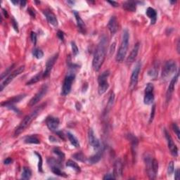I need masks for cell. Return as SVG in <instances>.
Wrapping results in <instances>:
<instances>
[{
    "label": "cell",
    "instance_id": "obj_50",
    "mask_svg": "<svg viewBox=\"0 0 180 180\" xmlns=\"http://www.w3.org/2000/svg\"><path fill=\"white\" fill-rule=\"evenodd\" d=\"M28 13L30 14V15L31 16H32V17L35 16V10H33L32 9L30 8V9H28Z\"/></svg>",
    "mask_w": 180,
    "mask_h": 180
},
{
    "label": "cell",
    "instance_id": "obj_45",
    "mask_svg": "<svg viewBox=\"0 0 180 180\" xmlns=\"http://www.w3.org/2000/svg\"><path fill=\"white\" fill-rule=\"evenodd\" d=\"M114 100H115V94H114V92H112L111 94H110L109 100H108V105H110V106L113 105V102H114Z\"/></svg>",
    "mask_w": 180,
    "mask_h": 180
},
{
    "label": "cell",
    "instance_id": "obj_35",
    "mask_svg": "<svg viewBox=\"0 0 180 180\" xmlns=\"http://www.w3.org/2000/svg\"><path fill=\"white\" fill-rule=\"evenodd\" d=\"M152 168L155 175H157L158 171V162L157 160L155 158H153L152 160Z\"/></svg>",
    "mask_w": 180,
    "mask_h": 180
},
{
    "label": "cell",
    "instance_id": "obj_4",
    "mask_svg": "<svg viewBox=\"0 0 180 180\" xmlns=\"http://www.w3.org/2000/svg\"><path fill=\"white\" fill-rule=\"evenodd\" d=\"M109 75L110 71L105 70L98 77V83H99L98 92H99V95L104 94L109 87V85H108V80H107Z\"/></svg>",
    "mask_w": 180,
    "mask_h": 180
},
{
    "label": "cell",
    "instance_id": "obj_51",
    "mask_svg": "<svg viewBox=\"0 0 180 180\" xmlns=\"http://www.w3.org/2000/svg\"><path fill=\"white\" fill-rule=\"evenodd\" d=\"M12 159L11 158H6L5 160H4V163L5 164V165H9V164H11L12 162Z\"/></svg>",
    "mask_w": 180,
    "mask_h": 180
},
{
    "label": "cell",
    "instance_id": "obj_13",
    "mask_svg": "<svg viewBox=\"0 0 180 180\" xmlns=\"http://www.w3.org/2000/svg\"><path fill=\"white\" fill-rule=\"evenodd\" d=\"M165 137H166V139L167 141V146H168L169 149H170V153L175 157H177L178 156V148L177 146H176V144L174 142L173 138L170 136L169 132L165 129Z\"/></svg>",
    "mask_w": 180,
    "mask_h": 180
},
{
    "label": "cell",
    "instance_id": "obj_39",
    "mask_svg": "<svg viewBox=\"0 0 180 180\" xmlns=\"http://www.w3.org/2000/svg\"><path fill=\"white\" fill-rule=\"evenodd\" d=\"M174 171H175L174 163L173 161H171V162H170L168 167H167V173H168V175H171L174 173Z\"/></svg>",
    "mask_w": 180,
    "mask_h": 180
},
{
    "label": "cell",
    "instance_id": "obj_6",
    "mask_svg": "<svg viewBox=\"0 0 180 180\" xmlns=\"http://www.w3.org/2000/svg\"><path fill=\"white\" fill-rule=\"evenodd\" d=\"M75 73L72 72H68L66 77H65L62 87V91H61V94L63 96L68 95L70 92L72 83H73L74 80H75Z\"/></svg>",
    "mask_w": 180,
    "mask_h": 180
},
{
    "label": "cell",
    "instance_id": "obj_40",
    "mask_svg": "<svg viewBox=\"0 0 180 180\" xmlns=\"http://www.w3.org/2000/svg\"><path fill=\"white\" fill-rule=\"evenodd\" d=\"M173 131L175 132V133L176 134L177 137V139L178 140H179V127L177 126V125L176 124V123H173Z\"/></svg>",
    "mask_w": 180,
    "mask_h": 180
},
{
    "label": "cell",
    "instance_id": "obj_27",
    "mask_svg": "<svg viewBox=\"0 0 180 180\" xmlns=\"http://www.w3.org/2000/svg\"><path fill=\"white\" fill-rule=\"evenodd\" d=\"M51 170L52 173L55 174V175H58V176L63 177H68V175L60 169L59 165H53V166H51Z\"/></svg>",
    "mask_w": 180,
    "mask_h": 180
},
{
    "label": "cell",
    "instance_id": "obj_8",
    "mask_svg": "<svg viewBox=\"0 0 180 180\" xmlns=\"http://www.w3.org/2000/svg\"><path fill=\"white\" fill-rule=\"evenodd\" d=\"M141 63L138 62L136 64L135 68H134L133 71H132V73L130 78V83H129V89H130L131 91L135 89L136 86H137V83H138V78L140 70H141Z\"/></svg>",
    "mask_w": 180,
    "mask_h": 180
},
{
    "label": "cell",
    "instance_id": "obj_21",
    "mask_svg": "<svg viewBox=\"0 0 180 180\" xmlns=\"http://www.w3.org/2000/svg\"><path fill=\"white\" fill-rule=\"evenodd\" d=\"M113 175L116 177H120L122 175V162L120 159H118L115 162Z\"/></svg>",
    "mask_w": 180,
    "mask_h": 180
},
{
    "label": "cell",
    "instance_id": "obj_26",
    "mask_svg": "<svg viewBox=\"0 0 180 180\" xmlns=\"http://www.w3.org/2000/svg\"><path fill=\"white\" fill-rule=\"evenodd\" d=\"M67 137L72 146H75V147H76V148L80 147V142H79L78 139H77L75 135H72V134L70 133V132H68Z\"/></svg>",
    "mask_w": 180,
    "mask_h": 180
},
{
    "label": "cell",
    "instance_id": "obj_48",
    "mask_svg": "<svg viewBox=\"0 0 180 180\" xmlns=\"http://www.w3.org/2000/svg\"><path fill=\"white\" fill-rule=\"evenodd\" d=\"M148 75H151V77H156V75H157V71L154 70V69H151V70L148 71Z\"/></svg>",
    "mask_w": 180,
    "mask_h": 180
},
{
    "label": "cell",
    "instance_id": "obj_37",
    "mask_svg": "<svg viewBox=\"0 0 180 180\" xmlns=\"http://www.w3.org/2000/svg\"><path fill=\"white\" fill-rule=\"evenodd\" d=\"M14 67V65H12V66H11L10 67H9L8 68V69L7 70H5L4 71V72H3L2 73H1V80H3V79L4 78V77H6V75H9V74H10L11 72V71H12V69H13V68Z\"/></svg>",
    "mask_w": 180,
    "mask_h": 180
},
{
    "label": "cell",
    "instance_id": "obj_7",
    "mask_svg": "<svg viewBox=\"0 0 180 180\" xmlns=\"http://www.w3.org/2000/svg\"><path fill=\"white\" fill-rule=\"evenodd\" d=\"M24 70H25V66H20L19 68H18L16 70H14L13 72H11V73L9 74L7 77H6L5 80H4V81L1 83V87H0L1 91H2V90L4 89V88L5 87H7V85L11 83V82L13 81L14 79L16 77H17L18 75H19L20 73H22V72L24 71Z\"/></svg>",
    "mask_w": 180,
    "mask_h": 180
},
{
    "label": "cell",
    "instance_id": "obj_2",
    "mask_svg": "<svg viewBox=\"0 0 180 180\" xmlns=\"http://www.w3.org/2000/svg\"><path fill=\"white\" fill-rule=\"evenodd\" d=\"M46 106V104H43L42 105H40L37 108H35V110H33L32 112H31L29 115H27V116L22 120V121L20 122L19 125L16 127V129H15V132H14V135L15 136H18L20 134H21L23 131H25L27 127H29L30 125L31 124V122L37 118V116L40 113V112L44 109V108Z\"/></svg>",
    "mask_w": 180,
    "mask_h": 180
},
{
    "label": "cell",
    "instance_id": "obj_16",
    "mask_svg": "<svg viewBox=\"0 0 180 180\" xmlns=\"http://www.w3.org/2000/svg\"><path fill=\"white\" fill-rule=\"evenodd\" d=\"M46 122H47L48 128L51 131H56L59 126V120L58 118H54V117H48Z\"/></svg>",
    "mask_w": 180,
    "mask_h": 180
},
{
    "label": "cell",
    "instance_id": "obj_53",
    "mask_svg": "<svg viewBox=\"0 0 180 180\" xmlns=\"http://www.w3.org/2000/svg\"><path fill=\"white\" fill-rule=\"evenodd\" d=\"M1 10H2V12H3V14H4V16H5L6 18H8V16H9V14H8L7 11L5 9H4V8H2V9H1Z\"/></svg>",
    "mask_w": 180,
    "mask_h": 180
},
{
    "label": "cell",
    "instance_id": "obj_11",
    "mask_svg": "<svg viewBox=\"0 0 180 180\" xmlns=\"http://www.w3.org/2000/svg\"><path fill=\"white\" fill-rule=\"evenodd\" d=\"M58 53H57L47 60L45 66V70L43 73V77H47L50 75V72H51L52 70V68L53 67V66L56 64V61L58 60Z\"/></svg>",
    "mask_w": 180,
    "mask_h": 180
},
{
    "label": "cell",
    "instance_id": "obj_14",
    "mask_svg": "<svg viewBox=\"0 0 180 180\" xmlns=\"http://www.w3.org/2000/svg\"><path fill=\"white\" fill-rule=\"evenodd\" d=\"M152 160L153 158H151V156H148V155H146L144 157V162L145 165H146V170L147 172L148 176L149 177L150 179H155L156 175H155L154 171H153Z\"/></svg>",
    "mask_w": 180,
    "mask_h": 180
},
{
    "label": "cell",
    "instance_id": "obj_10",
    "mask_svg": "<svg viewBox=\"0 0 180 180\" xmlns=\"http://www.w3.org/2000/svg\"><path fill=\"white\" fill-rule=\"evenodd\" d=\"M47 91H48V87H47V85H44L43 86L41 87V89L39 90L38 92H37V94H36L35 95L34 97L31 99V100L30 101L29 104H28V106L32 107V106H34L35 105H36V104L38 103L39 101H40L41 99L44 97V96L47 94Z\"/></svg>",
    "mask_w": 180,
    "mask_h": 180
},
{
    "label": "cell",
    "instance_id": "obj_47",
    "mask_svg": "<svg viewBox=\"0 0 180 180\" xmlns=\"http://www.w3.org/2000/svg\"><path fill=\"white\" fill-rule=\"evenodd\" d=\"M57 36L58 37V38L61 39V41L64 42V33L61 30H58L57 32Z\"/></svg>",
    "mask_w": 180,
    "mask_h": 180
},
{
    "label": "cell",
    "instance_id": "obj_32",
    "mask_svg": "<svg viewBox=\"0 0 180 180\" xmlns=\"http://www.w3.org/2000/svg\"><path fill=\"white\" fill-rule=\"evenodd\" d=\"M31 175H32V173H31V170H30V168L26 167H23V173H22V179H29L31 177Z\"/></svg>",
    "mask_w": 180,
    "mask_h": 180
},
{
    "label": "cell",
    "instance_id": "obj_59",
    "mask_svg": "<svg viewBox=\"0 0 180 180\" xmlns=\"http://www.w3.org/2000/svg\"><path fill=\"white\" fill-rule=\"evenodd\" d=\"M170 2H171L172 4H175V3H176L177 1H170Z\"/></svg>",
    "mask_w": 180,
    "mask_h": 180
},
{
    "label": "cell",
    "instance_id": "obj_30",
    "mask_svg": "<svg viewBox=\"0 0 180 180\" xmlns=\"http://www.w3.org/2000/svg\"><path fill=\"white\" fill-rule=\"evenodd\" d=\"M25 142L27 143H34V144H39L40 141L36 136H29L25 139Z\"/></svg>",
    "mask_w": 180,
    "mask_h": 180
},
{
    "label": "cell",
    "instance_id": "obj_3",
    "mask_svg": "<svg viewBox=\"0 0 180 180\" xmlns=\"http://www.w3.org/2000/svg\"><path fill=\"white\" fill-rule=\"evenodd\" d=\"M129 39V35L128 30H127V29L124 30L122 33V41H121L119 49H118V53H117L116 54V60L117 62L121 63L124 61L125 58L126 56V54H127V49H128Z\"/></svg>",
    "mask_w": 180,
    "mask_h": 180
},
{
    "label": "cell",
    "instance_id": "obj_34",
    "mask_svg": "<svg viewBox=\"0 0 180 180\" xmlns=\"http://www.w3.org/2000/svg\"><path fill=\"white\" fill-rule=\"evenodd\" d=\"M53 151L55 154L57 155V156H58V158H60V160H64L65 158V154L61 151V150L59 149V148H53Z\"/></svg>",
    "mask_w": 180,
    "mask_h": 180
},
{
    "label": "cell",
    "instance_id": "obj_12",
    "mask_svg": "<svg viewBox=\"0 0 180 180\" xmlns=\"http://www.w3.org/2000/svg\"><path fill=\"white\" fill-rule=\"evenodd\" d=\"M178 78H179V72H177L170 81V85H169L168 88H167V92H166V103L168 104L170 102V99H171L172 96H173L174 90H175V85H176L177 82Z\"/></svg>",
    "mask_w": 180,
    "mask_h": 180
},
{
    "label": "cell",
    "instance_id": "obj_42",
    "mask_svg": "<svg viewBox=\"0 0 180 180\" xmlns=\"http://www.w3.org/2000/svg\"><path fill=\"white\" fill-rule=\"evenodd\" d=\"M71 47H72V53H73V54L75 55V56H76V55L78 53V48H77V46L76 45V44L74 42H71Z\"/></svg>",
    "mask_w": 180,
    "mask_h": 180
},
{
    "label": "cell",
    "instance_id": "obj_5",
    "mask_svg": "<svg viewBox=\"0 0 180 180\" xmlns=\"http://www.w3.org/2000/svg\"><path fill=\"white\" fill-rule=\"evenodd\" d=\"M177 67L176 62L173 60H170V61H167L164 65L163 68H162V74H161V77L163 80L170 77L171 75H173V74L175 75V72H176Z\"/></svg>",
    "mask_w": 180,
    "mask_h": 180
},
{
    "label": "cell",
    "instance_id": "obj_55",
    "mask_svg": "<svg viewBox=\"0 0 180 180\" xmlns=\"http://www.w3.org/2000/svg\"><path fill=\"white\" fill-rule=\"evenodd\" d=\"M57 134H58V136H59V137H61V139H64V140L65 139H64V134H63V133H62V132H57Z\"/></svg>",
    "mask_w": 180,
    "mask_h": 180
},
{
    "label": "cell",
    "instance_id": "obj_20",
    "mask_svg": "<svg viewBox=\"0 0 180 180\" xmlns=\"http://www.w3.org/2000/svg\"><path fill=\"white\" fill-rule=\"evenodd\" d=\"M108 28L112 34H115L118 30V23L116 16H112L108 23Z\"/></svg>",
    "mask_w": 180,
    "mask_h": 180
},
{
    "label": "cell",
    "instance_id": "obj_25",
    "mask_svg": "<svg viewBox=\"0 0 180 180\" xmlns=\"http://www.w3.org/2000/svg\"><path fill=\"white\" fill-rule=\"evenodd\" d=\"M129 139L130 140L131 143H132V154H133V158H136V154H137V148L138 146V139L135 137V136L129 135Z\"/></svg>",
    "mask_w": 180,
    "mask_h": 180
},
{
    "label": "cell",
    "instance_id": "obj_31",
    "mask_svg": "<svg viewBox=\"0 0 180 180\" xmlns=\"http://www.w3.org/2000/svg\"><path fill=\"white\" fill-rule=\"evenodd\" d=\"M66 166L69 167H71V168L73 169L74 170H75V171H76L77 173H79V172H80V166H79V165H77L76 162H74V161H72V160H68V162H66Z\"/></svg>",
    "mask_w": 180,
    "mask_h": 180
},
{
    "label": "cell",
    "instance_id": "obj_46",
    "mask_svg": "<svg viewBox=\"0 0 180 180\" xmlns=\"http://www.w3.org/2000/svg\"><path fill=\"white\" fill-rule=\"evenodd\" d=\"M12 26H13V28H14V30H15L16 31H17V32H18V23H17V21L15 19H14V18H12Z\"/></svg>",
    "mask_w": 180,
    "mask_h": 180
},
{
    "label": "cell",
    "instance_id": "obj_58",
    "mask_svg": "<svg viewBox=\"0 0 180 180\" xmlns=\"http://www.w3.org/2000/svg\"><path fill=\"white\" fill-rule=\"evenodd\" d=\"M68 3V4H72V5H73L74 4H75V1H67Z\"/></svg>",
    "mask_w": 180,
    "mask_h": 180
},
{
    "label": "cell",
    "instance_id": "obj_41",
    "mask_svg": "<svg viewBox=\"0 0 180 180\" xmlns=\"http://www.w3.org/2000/svg\"><path fill=\"white\" fill-rule=\"evenodd\" d=\"M155 113H156V105L154 104V105L152 106V108H151V116H150V119H149V123H151L153 122V120H154Z\"/></svg>",
    "mask_w": 180,
    "mask_h": 180
},
{
    "label": "cell",
    "instance_id": "obj_56",
    "mask_svg": "<svg viewBox=\"0 0 180 180\" xmlns=\"http://www.w3.org/2000/svg\"><path fill=\"white\" fill-rule=\"evenodd\" d=\"M12 1V4H14V5H16V4H18V2H19L18 1Z\"/></svg>",
    "mask_w": 180,
    "mask_h": 180
},
{
    "label": "cell",
    "instance_id": "obj_36",
    "mask_svg": "<svg viewBox=\"0 0 180 180\" xmlns=\"http://www.w3.org/2000/svg\"><path fill=\"white\" fill-rule=\"evenodd\" d=\"M37 156H38L39 158V163H38V171L39 173H43V170H42V156L40 154H38L37 152L35 153Z\"/></svg>",
    "mask_w": 180,
    "mask_h": 180
},
{
    "label": "cell",
    "instance_id": "obj_19",
    "mask_svg": "<svg viewBox=\"0 0 180 180\" xmlns=\"http://www.w3.org/2000/svg\"><path fill=\"white\" fill-rule=\"evenodd\" d=\"M139 47H140L139 42H137V43L135 44V45L134 46L133 49H132V51H131L130 54H129L128 58H127V63H129V64H131V63H133L134 61H135L136 58H137V55H138L139 50Z\"/></svg>",
    "mask_w": 180,
    "mask_h": 180
},
{
    "label": "cell",
    "instance_id": "obj_15",
    "mask_svg": "<svg viewBox=\"0 0 180 180\" xmlns=\"http://www.w3.org/2000/svg\"><path fill=\"white\" fill-rule=\"evenodd\" d=\"M26 94H20V95L18 96H15V97L11 98V99H8L7 101H5V102H2L1 104V105L2 106H7V107H11L13 106L15 104L18 103V102H20L23 99H24L26 97Z\"/></svg>",
    "mask_w": 180,
    "mask_h": 180
},
{
    "label": "cell",
    "instance_id": "obj_38",
    "mask_svg": "<svg viewBox=\"0 0 180 180\" xmlns=\"http://www.w3.org/2000/svg\"><path fill=\"white\" fill-rule=\"evenodd\" d=\"M74 158L76 159V160L79 161H82V162H84L85 160V156L82 154V153H78V154H75L73 156Z\"/></svg>",
    "mask_w": 180,
    "mask_h": 180
},
{
    "label": "cell",
    "instance_id": "obj_17",
    "mask_svg": "<svg viewBox=\"0 0 180 180\" xmlns=\"http://www.w3.org/2000/svg\"><path fill=\"white\" fill-rule=\"evenodd\" d=\"M88 137H89V144L91 145L94 148H100V142H99V139L95 137L94 132L92 129H89V132H88Z\"/></svg>",
    "mask_w": 180,
    "mask_h": 180
},
{
    "label": "cell",
    "instance_id": "obj_49",
    "mask_svg": "<svg viewBox=\"0 0 180 180\" xmlns=\"http://www.w3.org/2000/svg\"><path fill=\"white\" fill-rule=\"evenodd\" d=\"M180 178V174H179V170L177 169L175 172V179L176 180H179Z\"/></svg>",
    "mask_w": 180,
    "mask_h": 180
},
{
    "label": "cell",
    "instance_id": "obj_28",
    "mask_svg": "<svg viewBox=\"0 0 180 180\" xmlns=\"http://www.w3.org/2000/svg\"><path fill=\"white\" fill-rule=\"evenodd\" d=\"M102 151H99L94 156H92L91 157L89 158V162L90 164H95L97 162H99V160H101L102 158Z\"/></svg>",
    "mask_w": 180,
    "mask_h": 180
},
{
    "label": "cell",
    "instance_id": "obj_18",
    "mask_svg": "<svg viewBox=\"0 0 180 180\" xmlns=\"http://www.w3.org/2000/svg\"><path fill=\"white\" fill-rule=\"evenodd\" d=\"M44 14H45L47 21L49 24H51L53 27L58 26V20L54 14L52 13L50 11H45Z\"/></svg>",
    "mask_w": 180,
    "mask_h": 180
},
{
    "label": "cell",
    "instance_id": "obj_22",
    "mask_svg": "<svg viewBox=\"0 0 180 180\" xmlns=\"http://www.w3.org/2000/svg\"><path fill=\"white\" fill-rule=\"evenodd\" d=\"M73 14H74V15H75V19H76V21H77V26H78L80 32H82L83 33H85V32H86V26H85L83 20L82 19L81 17H80V14H79L78 12H77L76 11H74Z\"/></svg>",
    "mask_w": 180,
    "mask_h": 180
},
{
    "label": "cell",
    "instance_id": "obj_1",
    "mask_svg": "<svg viewBox=\"0 0 180 180\" xmlns=\"http://www.w3.org/2000/svg\"><path fill=\"white\" fill-rule=\"evenodd\" d=\"M108 44L107 38L104 36L102 37L96 51L94 52L92 61V67L95 71H99L103 65L106 55V47Z\"/></svg>",
    "mask_w": 180,
    "mask_h": 180
},
{
    "label": "cell",
    "instance_id": "obj_54",
    "mask_svg": "<svg viewBox=\"0 0 180 180\" xmlns=\"http://www.w3.org/2000/svg\"><path fill=\"white\" fill-rule=\"evenodd\" d=\"M20 7H24L26 5L27 2L26 1H20Z\"/></svg>",
    "mask_w": 180,
    "mask_h": 180
},
{
    "label": "cell",
    "instance_id": "obj_24",
    "mask_svg": "<svg viewBox=\"0 0 180 180\" xmlns=\"http://www.w3.org/2000/svg\"><path fill=\"white\" fill-rule=\"evenodd\" d=\"M122 7L125 10L128 11V12H135L136 9H137V4H136L135 1H127L123 3Z\"/></svg>",
    "mask_w": 180,
    "mask_h": 180
},
{
    "label": "cell",
    "instance_id": "obj_43",
    "mask_svg": "<svg viewBox=\"0 0 180 180\" xmlns=\"http://www.w3.org/2000/svg\"><path fill=\"white\" fill-rule=\"evenodd\" d=\"M30 38H31V40H32V42L34 43V45H36V43H37V34L34 32H31Z\"/></svg>",
    "mask_w": 180,
    "mask_h": 180
},
{
    "label": "cell",
    "instance_id": "obj_9",
    "mask_svg": "<svg viewBox=\"0 0 180 180\" xmlns=\"http://www.w3.org/2000/svg\"><path fill=\"white\" fill-rule=\"evenodd\" d=\"M154 85L151 83H148L145 88L144 98L143 102L146 105H151L154 101Z\"/></svg>",
    "mask_w": 180,
    "mask_h": 180
},
{
    "label": "cell",
    "instance_id": "obj_52",
    "mask_svg": "<svg viewBox=\"0 0 180 180\" xmlns=\"http://www.w3.org/2000/svg\"><path fill=\"white\" fill-rule=\"evenodd\" d=\"M108 2L109 3V4H110L111 6H113V7H118V5H119V4H118V2H116V1H108Z\"/></svg>",
    "mask_w": 180,
    "mask_h": 180
},
{
    "label": "cell",
    "instance_id": "obj_29",
    "mask_svg": "<svg viewBox=\"0 0 180 180\" xmlns=\"http://www.w3.org/2000/svg\"><path fill=\"white\" fill-rule=\"evenodd\" d=\"M42 77H43V73L42 72H39L37 75H35L34 77H32L28 83H26L27 85H34V84L38 83L39 80L42 79Z\"/></svg>",
    "mask_w": 180,
    "mask_h": 180
},
{
    "label": "cell",
    "instance_id": "obj_23",
    "mask_svg": "<svg viewBox=\"0 0 180 180\" xmlns=\"http://www.w3.org/2000/svg\"><path fill=\"white\" fill-rule=\"evenodd\" d=\"M146 14L148 18L151 19V24L152 25L155 24L156 20H157V12H156V11L155 10L154 8L148 7V9H146Z\"/></svg>",
    "mask_w": 180,
    "mask_h": 180
},
{
    "label": "cell",
    "instance_id": "obj_57",
    "mask_svg": "<svg viewBox=\"0 0 180 180\" xmlns=\"http://www.w3.org/2000/svg\"><path fill=\"white\" fill-rule=\"evenodd\" d=\"M177 51H178V53H179V40H178V42H177Z\"/></svg>",
    "mask_w": 180,
    "mask_h": 180
},
{
    "label": "cell",
    "instance_id": "obj_33",
    "mask_svg": "<svg viewBox=\"0 0 180 180\" xmlns=\"http://www.w3.org/2000/svg\"><path fill=\"white\" fill-rule=\"evenodd\" d=\"M32 54L37 59H40V58H42L44 56L43 51L41 49H35L32 51Z\"/></svg>",
    "mask_w": 180,
    "mask_h": 180
},
{
    "label": "cell",
    "instance_id": "obj_44",
    "mask_svg": "<svg viewBox=\"0 0 180 180\" xmlns=\"http://www.w3.org/2000/svg\"><path fill=\"white\" fill-rule=\"evenodd\" d=\"M104 179H116V177L114 176L113 174H106L105 176L104 177Z\"/></svg>",
    "mask_w": 180,
    "mask_h": 180
}]
</instances>
